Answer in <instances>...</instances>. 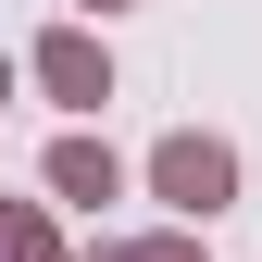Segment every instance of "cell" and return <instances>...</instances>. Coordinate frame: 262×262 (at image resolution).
Segmentation results:
<instances>
[{
	"mask_svg": "<svg viewBox=\"0 0 262 262\" xmlns=\"http://www.w3.org/2000/svg\"><path fill=\"white\" fill-rule=\"evenodd\" d=\"M150 200H175L187 225H212L225 200H237V150H225L212 125H175V138L150 150Z\"/></svg>",
	"mask_w": 262,
	"mask_h": 262,
	"instance_id": "6da1fadb",
	"label": "cell"
},
{
	"mask_svg": "<svg viewBox=\"0 0 262 262\" xmlns=\"http://www.w3.org/2000/svg\"><path fill=\"white\" fill-rule=\"evenodd\" d=\"M25 75H38V88H50V100L75 113V125L113 100V50H100V25H50V38L25 50Z\"/></svg>",
	"mask_w": 262,
	"mask_h": 262,
	"instance_id": "7a4b0ae2",
	"label": "cell"
},
{
	"mask_svg": "<svg viewBox=\"0 0 262 262\" xmlns=\"http://www.w3.org/2000/svg\"><path fill=\"white\" fill-rule=\"evenodd\" d=\"M38 187H50V200H88V212H100V200H125V150L100 138V125H62V138L38 150Z\"/></svg>",
	"mask_w": 262,
	"mask_h": 262,
	"instance_id": "3957f363",
	"label": "cell"
},
{
	"mask_svg": "<svg viewBox=\"0 0 262 262\" xmlns=\"http://www.w3.org/2000/svg\"><path fill=\"white\" fill-rule=\"evenodd\" d=\"M0 262H75V250H62V225L38 200H0Z\"/></svg>",
	"mask_w": 262,
	"mask_h": 262,
	"instance_id": "277c9868",
	"label": "cell"
},
{
	"mask_svg": "<svg viewBox=\"0 0 262 262\" xmlns=\"http://www.w3.org/2000/svg\"><path fill=\"white\" fill-rule=\"evenodd\" d=\"M88 262H212V250H200V225H162V237H100Z\"/></svg>",
	"mask_w": 262,
	"mask_h": 262,
	"instance_id": "5b68a950",
	"label": "cell"
},
{
	"mask_svg": "<svg viewBox=\"0 0 262 262\" xmlns=\"http://www.w3.org/2000/svg\"><path fill=\"white\" fill-rule=\"evenodd\" d=\"M13 88H25V62H13V50H0V113H13Z\"/></svg>",
	"mask_w": 262,
	"mask_h": 262,
	"instance_id": "8992f818",
	"label": "cell"
},
{
	"mask_svg": "<svg viewBox=\"0 0 262 262\" xmlns=\"http://www.w3.org/2000/svg\"><path fill=\"white\" fill-rule=\"evenodd\" d=\"M88 13H100V25H113V13H138V0H88Z\"/></svg>",
	"mask_w": 262,
	"mask_h": 262,
	"instance_id": "52a82bcc",
	"label": "cell"
}]
</instances>
